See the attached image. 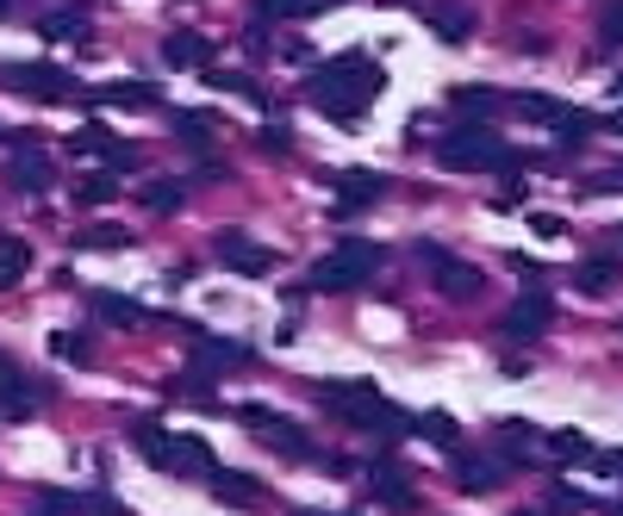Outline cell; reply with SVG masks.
I'll return each mask as SVG.
<instances>
[{"label":"cell","instance_id":"1","mask_svg":"<svg viewBox=\"0 0 623 516\" xmlns=\"http://www.w3.org/2000/svg\"><path fill=\"white\" fill-rule=\"evenodd\" d=\"M387 88V69H374L369 50H350V57L325 62V69H312L306 76V100L318 113H331L337 125H362V113L374 106V94Z\"/></svg>","mask_w":623,"mask_h":516},{"label":"cell","instance_id":"2","mask_svg":"<svg viewBox=\"0 0 623 516\" xmlns=\"http://www.w3.org/2000/svg\"><path fill=\"white\" fill-rule=\"evenodd\" d=\"M318 404H325L337 423H350V429H374V436H399V429L411 423L406 411H399V404H387L369 380H343V386L325 380V386H318Z\"/></svg>","mask_w":623,"mask_h":516},{"label":"cell","instance_id":"3","mask_svg":"<svg viewBox=\"0 0 623 516\" xmlns=\"http://www.w3.org/2000/svg\"><path fill=\"white\" fill-rule=\"evenodd\" d=\"M125 436H132V448H144V460H150L156 473L206 479V473L218 467V460H213V448H206L200 436H162V429H156L150 417H132V429H125Z\"/></svg>","mask_w":623,"mask_h":516},{"label":"cell","instance_id":"4","mask_svg":"<svg viewBox=\"0 0 623 516\" xmlns=\"http://www.w3.org/2000/svg\"><path fill=\"white\" fill-rule=\"evenodd\" d=\"M437 162H443V169H487V162L518 169V150L499 144V131H492L487 118H462V125H449V131L437 137Z\"/></svg>","mask_w":623,"mask_h":516},{"label":"cell","instance_id":"5","mask_svg":"<svg viewBox=\"0 0 623 516\" xmlns=\"http://www.w3.org/2000/svg\"><path fill=\"white\" fill-rule=\"evenodd\" d=\"M374 268H381V243L343 237L337 249H325V255L312 262V293H355V287L374 280Z\"/></svg>","mask_w":623,"mask_h":516},{"label":"cell","instance_id":"6","mask_svg":"<svg viewBox=\"0 0 623 516\" xmlns=\"http://www.w3.org/2000/svg\"><path fill=\"white\" fill-rule=\"evenodd\" d=\"M418 262H424L430 287L443 293V299H480V287H487V274L467 268L455 249H437V243H418Z\"/></svg>","mask_w":623,"mask_h":516},{"label":"cell","instance_id":"7","mask_svg":"<svg viewBox=\"0 0 623 516\" xmlns=\"http://www.w3.org/2000/svg\"><path fill=\"white\" fill-rule=\"evenodd\" d=\"M250 362H256L250 343H231V336H200L194 362H188V380L213 386V380H225V374H243Z\"/></svg>","mask_w":623,"mask_h":516},{"label":"cell","instance_id":"8","mask_svg":"<svg viewBox=\"0 0 623 516\" xmlns=\"http://www.w3.org/2000/svg\"><path fill=\"white\" fill-rule=\"evenodd\" d=\"M548 324H555V299H548L543 287H530V293L511 299L499 336H511V343H536V336H548Z\"/></svg>","mask_w":623,"mask_h":516},{"label":"cell","instance_id":"9","mask_svg":"<svg viewBox=\"0 0 623 516\" xmlns=\"http://www.w3.org/2000/svg\"><path fill=\"white\" fill-rule=\"evenodd\" d=\"M7 81H13L25 100H76L81 94L76 76H69V69H50V62H13Z\"/></svg>","mask_w":623,"mask_h":516},{"label":"cell","instance_id":"10","mask_svg":"<svg viewBox=\"0 0 623 516\" xmlns=\"http://www.w3.org/2000/svg\"><path fill=\"white\" fill-rule=\"evenodd\" d=\"M213 249H218V262H231V268H237V274H250V280H262V274L274 268V249L250 243L243 230H218Z\"/></svg>","mask_w":623,"mask_h":516},{"label":"cell","instance_id":"11","mask_svg":"<svg viewBox=\"0 0 623 516\" xmlns=\"http://www.w3.org/2000/svg\"><path fill=\"white\" fill-rule=\"evenodd\" d=\"M13 162H7V181H13V187L20 193H44L50 187V181H57V169H50V156L44 150H32V137H13Z\"/></svg>","mask_w":623,"mask_h":516},{"label":"cell","instance_id":"12","mask_svg":"<svg viewBox=\"0 0 623 516\" xmlns=\"http://www.w3.org/2000/svg\"><path fill=\"white\" fill-rule=\"evenodd\" d=\"M374 497H381V504H393V511H418V492H411L406 460H399V455H381V460H374Z\"/></svg>","mask_w":623,"mask_h":516},{"label":"cell","instance_id":"13","mask_svg":"<svg viewBox=\"0 0 623 516\" xmlns=\"http://www.w3.org/2000/svg\"><path fill=\"white\" fill-rule=\"evenodd\" d=\"M506 473H511V467L499 455H462V460H455V485H462V492H499Z\"/></svg>","mask_w":623,"mask_h":516},{"label":"cell","instance_id":"14","mask_svg":"<svg viewBox=\"0 0 623 516\" xmlns=\"http://www.w3.org/2000/svg\"><path fill=\"white\" fill-rule=\"evenodd\" d=\"M162 62L169 69H213V44L200 38V32H169L162 38Z\"/></svg>","mask_w":623,"mask_h":516},{"label":"cell","instance_id":"15","mask_svg":"<svg viewBox=\"0 0 623 516\" xmlns=\"http://www.w3.org/2000/svg\"><path fill=\"white\" fill-rule=\"evenodd\" d=\"M331 187H337V199H343V206H369V199H381V193H387V174H374V169H337Z\"/></svg>","mask_w":623,"mask_h":516},{"label":"cell","instance_id":"16","mask_svg":"<svg viewBox=\"0 0 623 516\" xmlns=\"http://www.w3.org/2000/svg\"><path fill=\"white\" fill-rule=\"evenodd\" d=\"M32 404H38V386L25 380L20 367L0 362V417H32Z\"/></svg>","mask_w":623,"mask_h":516},{"label":"cell","instance_id":"17","mask_svg":"<svg viewBox=\"0 0 623 516\" xmlns=\"http://www.w3.org/2000/svg\"><path fill=\"white\" fill-rule=\"evenodd\" d=\"M88 306H94L100 318H113L118 330H137V324H150V311L137 306V299H125V293H88Z\"/></svg>","mask_w":623,"mask_h":516},{"label":"cell","instance_id":"18","mask_svg":"<svg viewBox=\"0 0 623 516\" xmlns=\"http://www.w3.org/2000/svg\"><path fill=\"white\" fill-rule=\"evenodd\" d=\"M256 436H262V448H274V455H293V460H312V455H318V448H312V436H306V429H293V423H262Z\"/></svg>","mask_w":623,"mask_h":516},{"label":"cell","instance_id":"19","mask_svg":"<svg viewBox=\"0 0 623 516\" xmlns=\"http://www.w3.org/2000/svg\"><path fill=\"white\" fill-rule=\"evenodd\" d=\"M518 113H530L536 125H548V131H562V125H574V106L567 100H548V94H518Z\"/></svg>","mask_w":623,"mask_h":516},{"label":"cell","instance_id":"20","mask_svg":"<svg viewBox=\"0 0 623 516\" xmlns=\"http://www.w3.org/2000/svg\"><path fill=\"white\" fill-rule=\"evenodd\" d=\"M100 106H156V81H106L94 88Z\"/></svg>","mask_w":623,"mask_h":516},{"label":"cell","instance_id":"21","mask_svg":"<svg viewBox=\"0 0 623 516\" xmlns=\"http://www.w3.org/2000/svg\"><path fill=\"white\" fill-rule=\"evenodd\" d=\"M137 206L144 211H181L188 206V187H181V181H144V187H137Z\"/></svg>","mask_w":623,"mask_h":516},{"label":"cell","instance_id":"22","mask_svg":"<svg viewBox=\"0 0 623 516\" xmlns=\"http://www.w3.org/2000/svg\"><path fill=\"white\" fill-rule=\"evenodd\" d=\"M406 429L411 436H424V442H437V448H455V436H462V423L449 417V411H424V417H411Z\"/></svg>","mask_w":623,"mask_h":516},{"label":"cell","instance_id":"23","mask_svg":"<svg viewBox=\"0 0 623 516\" xmlns=\"http://www.w3.org/2000/svg\"><path fill=\"white\" fill-rule=\"evenodd\" d=\"M25 268H32V249L20 237H0V287H20Z\"/></svg>","mask_w":623,"mask_h":516},{"label":"cell","instance_id":"24","mask_svg":"<svg viewBox=\"0 0 623 516\" xmlns=\"http://www.w3.org/2000/svg\"><path fill=\"white\" fill-rule=\"evenodd\" d=\"M206 479H213V492L225 497V504H256V497H262V485H256L250 473H218V467H213Z\"/></svg>","mask_w":623,"mask_h":516},{"label":"cell","instance_id":"25","mask_svg":"<svg viewBox=\"0 0 623 516\" xmlns=\"http://www.w3.org/2000/svg\"><path fill=\"white\" fill-rule=\"evenodd\" d=\"M574 287L592 293V299H604V293H618V268H611V262H586V268L574 274Z\"/></svg>","mask_w":623,"mask_h":516},{"label":"cell","instance_id":"26","mask_svg":"<svg viewBox=\"0 0 623 516\" xmlns=\"http://www.w3.org/2000/svg\"><path fill=\"white\" fill-rule=\"evenodd\" d=\"M548 455L562 460V467H574V460H592V442H586L580 429H555V436H548Z\"/></svg>","mask_w":623,"mask_h":516},{"label":"cell","instance_id":"27","mask_svg":"<svg viewBox=\"0 0 623 516\" xmlns=\"http://www.w3.org/2000/svg\"><path fill=\"white\" fill-rule=\"evenodd\" d=\"M430 32H437L443 44H467V32H474V25H467L462 7H443V13H430Z\"/></svg>","mask_w":623,"mask_h":516},{"label":"cell","instance_id":"28","mask_svg":"<svg viewBox=\"0 0 623 516\" xmlns=\"http://www.w3.org/2000/svg\"><path fill=\"white\" fill-rule=\"evenodd\" d=\"M76 199L81 206H106V199H118V174H81Z\"/></svg>","mask_w":623,"mask_h":516},{"label":"cell","instance_id":"29","mask_svg":"<svg viewBox=\"0 0 623 516\" xmlns=\"http://www.w3.org/2000/svg\"><path fill=\"white\" fill-rule=\"evenodd\" d=\"M325 0H256V13L262 20H306V13H318Z\"/></svg>","mask_w":623,"mask_h":516},{"label":"cell","instance_id":"30","mask_svg":"<svg viewBox=\"0 0 623 516\" xmlns=\"http://www.w3.org/2000/svg\"><path fill=\"white\" fill-rule=\"evenodd\" d=\"M113 144H118V137L106 131V125H81V131L69 137V150H76V156H106Z\"/></svg>","mask_w":623,"mask_h":516},{"label":"cell","instance_id":"31","mask_svg":"<svg viewBox=\"0 0 623 516\" xmlns=\"http://www.w3.org/2000/svg\"><path fill=\"white\" fill-rule=\"evenodd\" d=\"M76 243L81 249H125V243H132V230H125V225H94V230H81Z\"/></svg>","mask_w":623,"mask_h":516},{"label":"cell","instance_id":"32","mask_svg":"<svg viewBox=\"0 0 623 516\" xmlns=\"http://www.w3.org/2000/svg\"><path fill=\"white\" fill-rule=\"evenodd\" d=\"M580 193H586V199H611V193H623V162H611L604 174H586Z\"/></svg>","mask_w":623,"mask_h":516},{"label":"cell","instance_id":"33","mask_svg":"<svg viewBox=\"0 0 623 516\" xmlns=\"http://www.w3.org/2000/svg\"><path fill=\"white\" fill-rule=\"evenodd\" d=\"M50 348H57L63 362H76V367H88V362H94V348H88V336H76V330H63V336H50Z\"/></svg>","mask_w":623,"mask_h":516},{"label":"cell","instance_id":"34","mask_svg":"<svg viewBox=\"0 0 623 516\" xmlns=\"http://www.w3.org/2000/svg\"><path fill=\"white\" fill-rule=\"evenodd\" d=\"M599 44H604V50H618V44H623V0H604V20H599Z\"/></svg>","mask_w":623,"mask_h":516},{"label":"cell","instance_id":"35","mask_svg":"<svg viewBox=\"0 0 623 516\" xmlns=\"http://www.w3.org/2000/svg\"><path fill=\"white\" fill-rule=\"evenodd\" d=\"M44 38H88V25L76 20V13H50V20H38Z\"/></svg>","mask_w":623,"mask_h":516},{"label":"cell","instance_id":"36","mask_svg":"<svg viewBox=\"0 0 623 516\" xmlns=\"http://www.w3.org/2000/svg\"><path fill=\"white\" fill-rule=\"evenodd\" d=\"M206 81H213L218 94H243V100H256V81H250V76H231V69H206Z\"/></svg>","mask_w":623,"mask_h":516},{"label":"cell","instance_id":"37","mask_svg":"<svg viewBox=\"0 0 623 516\" xmlns=\"http://www.w3.org/2000/svg\"><path fill=\"white\" fill-rule=\"evenodd\" d=\"M175 137H194V144H206V137H213V113H175Z\"/></svg>","mask_w":623,"mask_h":516},{"label":"cell","instance_id":"38","mask_svg":"<svg viewBox=\"0 0 623 516\" xmlns=\"http://www.w3.org/2000/svg\"><path fill=\"white\" fill-rule=\"evenodd\" d=\"M499 442H506L511 455H524V448H536V429H530V423H518V417H511V423H499Z\"/></svg>","mask_w":623,"mask_h":516},{"label":"cell","instance_id":"39","mask_svg":"<svg viewBox=\"0 0 623 516\" xmlns=\"http://www.w3.org/2000/svg\"><path fill=\"white\" fill-rule=\"evenodd\" d=\"M455 106H462V113H492V106H499V94H492V88H462V94H455Z\"/></svg>","mask_w":623,"mask_h":516},{"label":"cell","instance_id":"40","mask_svg":"<svg viewBox=\"0 0 623 516\" xmlns=\"http://www.w3.org/2000/svg\"><path fill=\"white\" fill-rule=\"evenodd\" d=\"M237 423H243V429H262V423H274V411L269 404H237Z\"/></svg>","mask_w":623,"mask_h":516},{"label":"cell","instance_id":"41","mask_svg":"<svg viewBox=\"0 0 623 516\" xmlns=\"http://www.w3.org/2000/svg\"><path fill=\"white\" fill-rule=\"evenodd\" d=\"M530 230H536V237H562V218H555V211H530Z\"/></svg>","mask_w":623,"mask_h":516},{"label":"cell","instance_id":"42","mask_svg":"<svg viewBox=\"0 0 623 516\" xmlns=\"http://www.w3.org/2000/svg\"><path fill=\"white\" fill-rule=\"evenodd\" d=\"M604 131H618V137H623V106H618L611 118H604Z\"/></svg>","mask_w":623,"mask_h":516},{"label":"cell","instance_id":"43","mask_svg":"<svg viewBox=\"0 0 623 516\" xmlns=\"http://www.w3.org/2000/svg\"><path fill=\"white\" fill-rule=\"evenodd\" d=\"M7 7H13V0H0V20H7Z\"/></svg>","mask_w":623,"mask_h":516},{"label":"cell","instance_id":"44","mask_svg":"<svg viewBox=\"0 0 623 516\" xmlns=\"http://www.w3.org/2000/svg\"><path fill=\"white\" fill-rule=\"evenodd\" d=\"M611 88H618V94H623V76H618V81H611Z\"/></svg>","mask_w":623,"mask_h":516},{"label":"cell","instance_id":"45","mask_svg":"<svg viewBox=\"0 0 623 516\" xmlns=\"http://www.w3.org/2000/svg\"><path fill=\"white\" fill-rule=\"evenodd\" d=\"M299 516H325V511H299Z\"/></svg>","mask_w":623,"mask_h":516}]
</instances>
